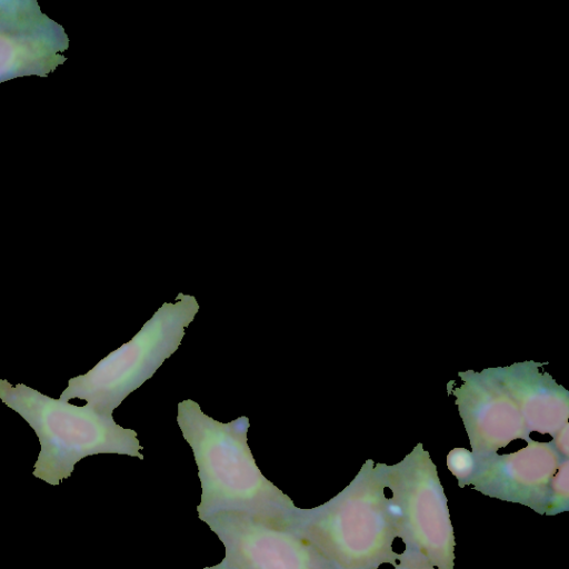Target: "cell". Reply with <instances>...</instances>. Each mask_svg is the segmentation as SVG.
<instances>
[{
  "label": "cell",
  "mask_w": 569,
  "mask_h": 569,
  "mask_svg": "<svg viewBox=\"0 0 569 569\" xmlns=\"http://www.w3.org/2000/svg\"><path fill=\"white\" fill-rule=\"evenodd\" d=\"M177 423L189 443L201 483L199 518L218 512H243L286 525L297 507L258 468L248 446L249 418L221 422L200 405L184 399L177 407Z\"/></svg>",
  "instance_id": "6da1fadb"
},
{
  "label": "cell",
  "mask_w": 569,
  "mask_h": 569,
  "mask_svg": "<svg viewBox=\"0 0 569 569\" xmlns=\"http://www.w3.org/2000/svg\"><path fill=\"white\" fill-rule=\"evenodd\" d=\"M385 463L366 460L351 482L329 501L297 507L287 526L305 537L335 569L395 566L393 542L400 523L386 496Z\"/></svg>",
  "instance_id": "7a4b0ae2"
},
{
  "label": "cell",
  "mask_w": 569,
  "mask_h": 569,
  "mask_svg": "<svg viewBox=\"0 0 569 569\" xmlns=\"http://www.w3.org/2000/svg\"><path fill=\"white\" fill-rule=\"evenodd\" d=\"M0 400L36 432L40 452L32 475L49 485L69 478L74 465L88 456L117 453L143 459L137 431L121 427L112 413L89 403L71 405L6 379H0Z\"/></svg>",
  "instance_id": "3957f363"
},
{
  "label": "cell",
  "mask_w": 569,
  "mask_h": 569,
  "mask_svg": "<svg viewBox=\"0 0 569 569\" xmlns=\"http://www.w3.org/2000/svg\"><path fill=\"white\" fill-rule=\"evenodd\" d=\"M199 308L194 296L179 292L173 301L162 303L128 342L88 372L69 379L60 399L84 400L101 412L112 413L178 350Z\"/></svg>",
  "instance_id": "277c9868"
},
{
  "label": "cell",
  "mask_w": 569,
  "mask_h": 569,
  "mask_svg": "<svg viewBox=\"0 0 569 569\" xmlns=\"http://www.w3.org/2000/svg\"><path fill=\"white\" fill-rule=\"evenodd\" d=\"M385 480L405 546L422 553L436 569H455L456 539L447 497L422 443L401 461L385 463Z\"/></svg>",
  "instance_id": "5b68a950"
},
{
  "label": "cell",
  "mask_w": 569,
  "mask_h": 569,
  "mask_svg": "<svg viewBox=\"0 0 569 569\" xmlns=\"http://www.w3.org/2000/svg\"><path fill=\"white\" fill-rule=\"evenodd\" d=\"M204 522L226 549L231 569H335L305 537L287 525L224 511Z\"/></svg>",
  "instance_id": "8992f818"
},
{
  "label": "cell",
  "mask_w": 569,
  "mask_h": 569,
  "mask_svg": "<svg viewBox=\"0 0 569 569\" xmlns=\"http://www.w3.org/2000/svg\"><path fill=\"white\" fill-rule=\"evenodd\" d=\"M565 459L568 458L557 451L552 441L529 439L516 452L476 457V469L467 486L545 515L551 479Z\"/></svg>",
  "instance_id": "52a82bcc"
},
{
  "label": "cell",
  "mask_w": 569,
  "mask_h": 569,
  "mask_svg": "<svg viewBox=\"0 0 569 569\" xmlns=\"http://www.w3.org/2000/svg\"><path fill=\"white\" fill-rule=\"evenodd\" d=\"M460 387L448 388L456 396L460 418L476 457L496 453L512 440L528 441L530 431L519 408L496 379L490 368L459 372Z\"/></svg>",
  "instance_id": "ba28073f"
},
{
  "label": "cell",
  "mask_w": 569,
  "mask_h": 569,
  "mask_svg": "<svg viewBox=\"0 0 569 569\" xmlns=\"http://www.w3.org/2000/svg\"><path fill=\"white\" fill-rule=\"evenodd\" d=\"M532 360L490 368L515 401L528 430L552 437L568 423L569 392Z\"/></svg>",
  "instance_id": "9c48e42d"
},
{
  "label": "cell",
  "mask_w": 569,
  "mask_h": 569,
  "mask_svg": "<svg viewBox=\"0 0 569 569\" xmlns=\"http://www.w3.org/2000/svg\"><path fill=\"white\" fill-rule=\"evenodd\" d=\"M568 471L569 460L565 459L551 479L545 515L553 516L569 509Z\"/></svg>",
  "instance_id": "30bf717a"
},
{
  "label": "cell",
  "mask_w": 569,
  "mask_h": 569,
  "mask_svg": "<svg viewBox=\"0 0 569 569\" xmlns=\"http://www.w3.org/2000/svg\"><path fill=\"white\" fill-rule=\"evenodd\" d=\"M447 466L457 478L458 486L463 488L472 477L476 469V457L465 448H455L447 456Z\"/></svg>",
  "instance_id": "8fae6325"
},
{
  "label": "cell",
  "mask_w": 569,
  "mask_h": 569,
  "mask_svg": "<svg viewBox=\"0 0 569 569\" xmlns=\"http://www.w3.org/2000/svg\"><path fill=\"white\" fill-rule=\"evenodd\" d=\"M393 569H436L433 565L419 551L405 546V550L399 553Z\"/></svg>",
  "instance_id": "7c38bea8"
},
{
  "label": "cell",
  "mask_w": 569,
  "mask_h": 569,
  "mask_svg": "<svg viewBox=\"0 0 569 569\" xmlns=\"http://www.w3.org/2000/svg\"><path fill=\"white\" fill-rule=\"evenodd\" d=\"M552 443L557 451L563 457H569L568 449V423L565 425L557 435L553 436Z\"/></svg>",
  "instance_id": "4fadbf2b"
},
{
  "label": "cell",
  "mask_w": 569,
  "mask_h": 569,
  "mask_svg": "<svg viewBox=\"0 0 569 569\" xmlns=\"http://www.w3.org/2000/svg\"><path fill=\"white\" fill-rule=\"evenodd\" d=\"M204 569H231V568L222 560L220 563L211 566V567H207Z\"/></svg>",
  "instance_id": "5bb4252c"
}]
</instances>
